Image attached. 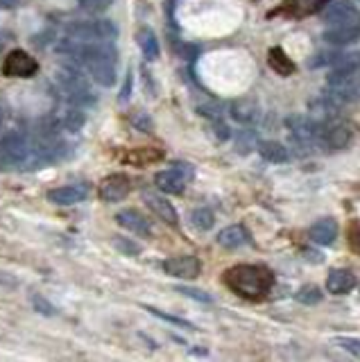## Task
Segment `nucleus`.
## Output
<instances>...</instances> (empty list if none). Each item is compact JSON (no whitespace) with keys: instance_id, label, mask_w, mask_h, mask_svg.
Wrapping results in <instances>:
<instances>
[{"instance_id":"2","label":"nucleus","mask_w":360,"mask_h":362,"mask_svg":"<svg viewBox=\"0 0 360 362\" xmlns=\"http://www.w3.org/2000/svg\"><path fill=\"white\" fill-rule=\"evenodd\" d=\"M225 286L243 299H263L274 286V274L261 265H234L225 272Z\"/></svg>"},{"instance_id":"31","label":"nucleus","mask_w":360,"mask_h":362,"mask_svg":"<svg viewBox=\"0 0 360 362\" xmlns=\"http://www.w3.org/2000/svg\"><path fill=\"white\" fill-rule=\"evenodd\" d=\"M130 123L136 129H139V132H143V134H150L152 132V118L145 114V111H136V114H132Z\"/></svg>"},{"instance_id":"16","label":"nucleus","mask_w":360,"mask_h":362,"mask_svg":"<svg viewBox=\"0 0 360 362\" xmlns=\"http://www.w3.org/2000/svg\"><path fill=\"white\" fill-rule=\"evenodd\" d=\"M308 236H311V240L315 245L329 247V245L336 243V238H338V222L333 218L317 220L311 227V231H308Z\"/></svg>"},{"instance_id":"42","label":"nucleus","mask_w":360,"mask_h":362,"mask_svg":"<svg viewBox=\"0 0 360 362\" xmlns=\"http://www.w3.org/2000/svg\"><path fill=\"white\" fill-rule=\"evenodd\" d=\"M16 5H19V0H0V7H7V10H12Z\"/></svg>"},{"instance_id":"28","label":"nucleus","mask_w":360,"mask_h":362,"mask_svg":"<svg viewBox=\"0 0 360 362\" xmlns=\"http://www.w3.org/2000/svg\"><path fill=\"white\" fill-rule=\"evenodd\" d=\"M295 299L299 301V304H306V306H315L322 301V290L317 286H302L297 290Z\"/></svg>"},{"instance_id":"33","label":"nucleus","mask_w":360,"mask_h":362,"mask_svg":"<svg viewBox=\"0 0 360 362\" xmlns=\"http://www.w3.org/2000/svg\"><path fill=\"white\" fill-rule=\"evenodd\" d=\"M152 315H157V317H161V320H166V322H170V324H175V326H182V329H186V331H193L195 326L193 324H188L186 320H179V317H175V315H168V313H161V310H157V308H148Z\"/></svg>"},{"instance_id":"18","label":"nucleus","mask_w":360,"mask_h":362,"mask_svg":"<svg viewBox=\"0 0 360 362\" xmlns=\"http://www.w3.org/2000/svg\"><path fill=\"white\" fill-rule=\"evenodd\" d=\"M356 286V274L351 270H331L327 277V290L331 295H347Z\"/></svg>"},{"instance_id":"19","label":"nucleus","mask_w":360,"mask_h":362,"mask_svg":"<svg viewBox=\"0 0 360 362\" xmlns=\"http://www.w3.org/2000/svg\"><path fill=\"white\" fill-rule=\"evenodd\" d=\"M250 243V234L243 224H231V227L222 229L218 234V245L225 247V249H238Z\"/></svg>"},{"instance_id":"9","label":"nucleus","mask_w":360,"mask_h":362,"mask_svg":"<svg viewBox=\"0 0 360 362\" xmlns=\"http://www.w3.org/2000/svg\"><path fill=\"white\" fill-rule=\"evenodd\" d=\"M351 141V132L345 123H336V120H331V123H322L320 125V136H317V143L324 145V148L329 150H342L347 148Z\"/></svg>"},{"instance_id":"13","label":"nucleus","mask_w":360,"mask_h":362,"mask_svg":"<svg viewBox=\"0 0 360 362\" xmlns=\"http://www.w3.org/2000/svg\"><path fill=\"white\" fill-rule=\"evenodd\" d=\"M322 39L331 46H349L360 39V23H347V25H327Z\"/></svg>"},{"instance_id":"21","label":"nucleus","mask_w":360,"mask_h":362,"mask_svg":"<svg viewBox=\"0 0 360 362\" xmlns=\"http://www.w3.org/2000/svg\"><path fill=\"white\" fill-rule=\"evenodd\" d=\"M324 0H284L281 5V12L286 16H293V19H304V16H311L322 7Z\"/></svg>"},{"instance_id":"27","label":"nucleus","mask_w":360,"mask_h":362,"mask_svg":"<svg viewBox=\"0 0 360 362\" xmlns=\"http://www.w3.org/2000/svg\"><path fill=\"white\" fill-rule=\"evenodd\" d=\"M191 224L200 231H209L216 224V218H213V213L209 209H195L191 213Z\"/></svg>"},{"instance_id":"39","label":"nucleus","mask_w":360,"mask_h":362,"mask_svg":"<svg viewBox=\"0 0 360 362\" xmlns=\"http://www.w3.org/2000/svg\"><path fill=\"white\" fill-rule=\"evenodd\" d=\"M177 292H182V295H186V297H193L197 301H211L209 295H204L202 290H195V288H177Z\"/></svg>"},{"instance_id":"20","label":"nucleus","mask_w":360,"mask_h":362,"mask_svg":"<svg viewBox=\"0 0 360 362\" xmlns=\"http://www.w3.org/2000/svg\"><path fill=\"white\" fill-rule=\"evenodd\" d=\"M154 184L161 193H168V195H179L184 193V186H186V179L179 175L177 170H164V172H157L154 177Z\"/></svg>"},{"instance_id":"5","label":"nucleus","mask_w":360,"mask_h":362,"mask_svg":"<svg viewBox=\"0 0 360 362\" xmlns=\"http://www.w3.org/2000/svg\"><path fill=\"white\" fill-rule=\"evenodd\" d=\"M324 96H329L336 105H351L360 102V75L356 73H333L329 77V89Z\"/></svg>"},{"instance_id":"24","label":"nucleus","mask_w":360,"mask_h":362,"mask_svg":"<svg viewBox=\"0 0 360 362\" xmlns=\"http://www.w3.org/2000/svg\"><path fill=\"white\" fill-rule=\"evenodd\" d=\"M259 154L270 163H286L290 159L288 148L284 143H277V141H263L259 143Z\"/></svg>"},{"instance_id":"34","label":"nucleus","mask_w":360,"mask_h":362,"mask_svg":"<svg viewBox=\"0 0 360 362\" xmlns=\"http://www.w3.org/2000/svg\"><path fill=\"white\" fill-rule=\"evenodd\" d=\"M336 344H338V347L345 349V351H349L351 356L360 358V340H356V338H338Z\"/></svg>"},{"instance_id":"3","label":"nucleus","mask_w":360,"mask_h":362,"mask_svg":"<svg viewBox=\"0 0 360 362\" xmlns=\"http://www.w3.org/2000/svg\"><path fill=\"white\" fill-rule=\"evenodd\" d=\"M57 82L62 84V89L68 93V98H71L73 102H93L91 98V89H89V82L87 77H84L82 68L73 64V62H62L57 66Z\"/></svg>"},{"instance_id":"10","label":"nucleus","mask_w":360,"mask_h":362,"mask_svg":"<svg viewBox=\"0 0 360 362\" xmlns=\"http://www.w3.org/2000/svg\"><path fill=\"white\" fill-rule=\"evenodd\" d=\"M322 19L327 25H347L360 23V12L347 0H333V3L322 12Z\"/></svg>"},{"instance_id":"29","label":"nucleus","mask_w":360,"mask_h":362,"mask_svg":"<svg viewBox=\"0 0 360 362\" xmlns=\"http://www.w3.org/2000/svg\"><path fill=\"white\" fill-rule=\"evenodd\" d=\"M84 123H87V116H84V111H80V109H68L66 111L64 127L68 129V132H80V129L84 127Z\"/></svg>"},{"instance_id":"26","label":"nucleus","mask_w":360,"mask_h":362,"mask_svg":"<svg viewBox=\"0 0 360 362\" xmlns=\"http://www.w3.org/2000/svg\"><path fill=\"white\" fill-rule=\"evenodd\" d=\"M331 68H333V73H356L360 68V50H358V53L336 55Z\"/></svg>"},{"instance_id":"37","label":"nucleus","mask_w":360,"mask_h":362,"mask_svg":"<svg viewBox=\"0 0 360 362\" xmlns=\"http://www.w3.org/2000/svg\"><path fill=\"white\" fill-rule=\"evenodd\" d=\"M32 304H34V308L39 310V313H44V315H50V317L55 315V306H50V304H48V301H46L44 297H34V299H32Z\"/></svg>"},{"instance_id":"6","label":"nucleus","mask_w":360,"mask_h":362,"mask_svg":"<svg viewBox=\"0 0 360 362\" xmlns=\"http://www.w3.org/2000/svg\"><path fill=\"white\" fill-rule=\"evenodd\" d=\"M0 152L10 159V163H16V166L34 163L32 141L28 139V134L21 132V129H10V132L3 136V141H0Z\"/></svg>"},{"instance_id":"15","label":"nucleus","mask_w":360,"mask_h":362,"mask_svg":"<svg viewBox=\"0 0 360 362\" xmlns=\"http://www.w3.org/2000/svg\"><path fill=\"white\" fill-rule=\"evenodd\" d=\"M116 222L120 224L123 229L132 231L134 236H141V238H150L152 236V229H150V222L143 218L139 211L134 209H125L116 215Z\"/></svg>"},{"instance_id":"12","label":"nucleus","mask_w":360,"mask_h":362,"mask_svg":"<svg viewBox=\"0 0 360 362\" xmlns=\"http://www.w3.org/2000/svg\"><path fill=\"white\" fill-rule=\"evenodd\" d=\"M130 179L125 175H111L100 184V200L107 202V204H116V202H123L127 195H130Z\"/></svg>"},{"instance_id":"36","label":"nucleus","mask_w":360,"mask_h":362,"mask_svg":"<svg viewBox=\"0 0 360 362\" xmlns=\"http://www.w3.org/2000/svg\"><path fill=\"white\" fill-rule=\"evenodd\" d=\"M211 127H213V134L218 136L220 141H227L229 136H231V132H229V127L222 123L220 118H213V123H211Z\"/></svg>"},{"instance_id":"14","label":"nucleus","mask_w":360,"mask_h":362,"mask_svg":"<svg viewBox=\"0 0 360 362\" xmlns=\"http://www.w3.org/2000/svg\"><path fill=\"white\" fill-rule=\"evenodd\" d=\"M143 200H145V204L150 206V211H152L154 215H157V218H161L166 224H173V227H177L179 215H177V211H175V206L170 204V202L166 200V197L145 191V193H143Z\"/></svg>"},{"instance_id":"30","label":"nucleus","mask_w":360,"mask_h":362,"mask_svg":"<svg viewBox=\"0 0 360 362\" xmlns=\"http://www.w3.org/2000/svg\"><path fill=\"white\" fill-rule=\"evenodd\" d=\"M236 148H238L240 154H250L254 148H259V145H256L254 132H250V129H243V132L238 134V139H236Z\"/></svg>"},{"instance_id":"41","label":"nucleus","mask_w":360,"mask_h":362,"mask_svg":"<svg viewBox=\"0 0 360 362\" xmlns=\"http://www.w3.org/2000/svg\"><path fill=\"white\" fill-rule=\"evenodd\" d=\"M351 236H354V238H351V245H354V249H358V252H360V229H356Z\"/></svg>"},{"instance_id":"22","label":"nucleus","mask_w":360,"mask_h":362,"mask_svg":"<svg viewBox=\"0 0 360 362\" xmlns=\"http://www.w3.org/2000/svg\"><path fill=\"white\" fill-rule=\"evenodd\" d=\"M229 114L238 123H254L259 118V107H256L254 100H236L234 105L229 107Z\"/></svg>"},{"instance_id":"38","label":"nucleus","mask_w":360,"mask_h":362,"mask_svg":"<svg viewBox=\"0 0 360 362\" xmlns=\"http://www.w3.org/2000/svg\"><path fill=\"white\" fill-rule=\"evenodd\" d=\"M173 170H177L179 175H182L186 181H188V179H193V175H195L191 163H184V161H175V163H173Z\"/></svg>"},{"instance_id":"7","label":"nucleus","mask_w":360,"mask_h":362,"mask_svg":"<svg viewBox=\"0 0 360 362\" xmlns=\"http://www.w3.org/2000/svg\"><path fill=\"white\" fill-rule=\"evenodd\" d=\"M320 125L322 123H315L313 118L308 116H288L286 118V127L290 129V134H293V139L299 143V145H313L317 143V136H320Z\"/></svg>"},{"instance_id":"25","label":"nucleus","mask_w":360,"mask_h":362,"mask_svg":"<svg viewBox=\"0 0 360 362\" xmlns=\"http://www.w3.org/2000/svg\"><path fill=\"white\" fill-rule=\"evenodd\" d=\"M268 64L274 73H279V75H293L295 73V64L290 62V57L284 53L281 48H272L270 50V57H268Z\"/></svg>"},{"instance_id":"4","label":"nucleus","mask_w":360,"mask_h":362,"mask_svg":"<svg viewBox=\"0 0 360 362\" xmlns=\"http://www.w3.org/2000/svg\"><path fill=\"white\" fill-rule=\"evenodd\" d=\"M66 34L75 41L82 43H93V41H116L118 28L116 23H111L107 19L98 21H84V23H71L66 28Z\"/></svg>"},{"instance_id":"1","label":"nucleus","mask_w":360,"mask_h":362,"mask_svg":"<svg viewBox=\"0 0 360 362\" xmlns=\"http://www.w3.org/2000/svg\"><path fill=\"white\" fill-rule=\"evenodd\" d=\"M71 39V37H68ZM73 50L68 48L64 53L77 55V59L87 66V71L91 73L93 82L105 86H114L116 82V62H118V50L114 46V41H93V43H82L71 39Z\"/></svg>"},{"instance_id":"11","label":"nucleus","mask_w":360,"mask_h":362,"mask_svg":"<svg viewBox=\"0 0 360 362\" xmlns=\"http://www.w3.org/2000/svg\"><path fill=\"white\" fill-rule=\"evenodd\" d=\"M164 270L175 279H197L202 272V263L195 256H173L164 263Z\"/></svg>"},{"instance_id":"43","label":"nucleus","mask_w":360,"mask_h":362,"mask_svg":"<svg viewBox=\"0 0 360 362\" xmlns=\"http://www.w3.org/2000/svg\"><path fill=\"white\" fill-rule=\"evenodd\" d=\"M0 123H3V111H0Z\"/></svg>"},{"instance_id":"32","label":"nucleus","mask_w":360,"mask_h":362,"mask_svg":"<svg viewBox=\"0 0 360 362\" xmlns=\"http://www.w3.org/2000/svg\"><path fill=\"white\" fill-rule=\"evenodd\" d=\"M111 3L114 0H80V5H82V10L84 12H89V14H100V12H107Z\"/></svg>"},{"instance_id":"35","label":"nucleus","mask_w":360,"mask_h":362,"mask_svg":"<svg viewBox=\"0 0 360 362\" xmlns=\"http://www.w3.org/2000/svg\"><path fill=\"white\" fill-rule=\"evenodd\" d=\"M114 245L120 249V252H125L127 256H136V254H139L141 252V247L139 245H136V243H130V240H125V238H114Z\"/></svg>"},{"instance_id":"8","label":"nucleus","mask_w":360,"mask_h":362,"mask_svg":"<svg viewBox=\"0 0 360 362\" xmlns=\"http://www.w3.org/2000/svg\"><path fill=\"white\" fill-rule=\"evenodd\" d=\"M39 64L32 55L23 53V50H12L3 62V75L7 77H32L37 75Z\"/></svg>"},{"instance_id":"23","label":"nucleus","mask_w":360,"mask_h":362,"mask_svg":"<svg viewBox=\"0 0 360 362\" xmlns=\"http://www.w3.org/2000/svg\"><path fill=\"white\" fill-rule=\"evenodd\" d=\"M136 41H139L141 53L148 62L159 59V41H157V34H154L150 28H141L139 32H136Z\"/></svg>"},{"instance_id":"17","label":"nucleus","mask_w":360,"mask_h":362,"mask_svg":"<svg viewBox=\"0 0 360 362\" xmlns=\"http://www.w3.org/2000/svg\"><path fill=\"white\" fill-rule=\"evenodd\" d=\"M84 197H87V188L84 186H59L48 193V200L57 206L80 204V202H84Z\"/></svg>"},{"instance_id":"40","label":"nucleus","mask_w":360,"mask_h":362,"mask_svg":"<svg viewBox=\"0 0 360 362\" xmlns=\"http://www.w3.org/2000/svg\"><path fill=\"white\" fill-rule=\"evenodd\" d=\"M132 71L127 73V80H125V86H123V91H120V100H130V96H132Z\"/></svg>"}]
</instances>
